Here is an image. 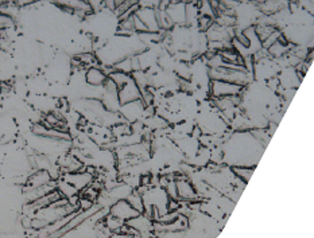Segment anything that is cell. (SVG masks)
I'll use <instances>...</instances> for the list:
<instances>
[{"instance_id":"2","label":"cell","mask_w":314,"mask_h":238,"mask_svg":"<svg viewBox=\"0 0 314 238\" xmlns=\"http://www.w3.org/2000/svg\"><path fill=\"white\" fill-rule=\"evenodd\" d=\"M110 214H112L114 217L119 218L122 221H127V219H131V218L139 215L140 213L136 210V208L132 207V204L124 198V199L118 200V202L110 208Z\"/></svg>"},{"instance_id":"10","label":"cell","mask_w":314,"mask_h":238,"mask_svg":"<svg viewBox=\"0 0 314 238\" xmlns=\"http://www.w3.org/2000/svg\"><path fill=\"white\" fill-rule=\"evenodd\" d=\"M108 78H111L112 81L115 82L116 86H118V90H119L122 86L126 85V84L131 80L132 77H130V74H126V73H123V72L114 70V72L108 74Z\"/></svg>"},{"instance_id":"5","label":"cell","mask_w":314,"mask_h":238,"mask_svg":"<svg viewBox=\"0 0 314 238\" xmlns=\"http://www.w3.org/2000/svg\"><path fill=\"white\" fill-rule=\"evenodd\" d=\"M126 225L131 226L134 229H136L140 233H145V231H150V230H154L153 226V219H150L147 215H145L143 213H140L139 215L131 218V219H127L126 221Z\"/></svg>"},{"instance_id":"3","label":"cell","mask_w":314,"mask_h":238,"mask_svg":"<svg viewBox=\"0 0 314 238\" xmlns=\"http://www.w3.org/2000/svg\"><path fill=\"white\" fill-rule=\"evenodd\" d=\"M118 98H119V102L122 105L140 100V88L138 86L136 81H134V78H131L126 85H123L118 90Z\"/></svg>"},{"instance_id":"12","label":"cell","mask_w":314,"mask_h":238,"mask_svg":"<svg viewBox=\"0 0 314 238\" xmlns=\"http://www.w3.org/2000/svg\"><path fill=\"white\" fill-rule=\"evenodd\" d=\"M213 21H215V19H212V18H209V17H198L197 25H198L199 30L208 31L209 29L213 26Z\"/></svg>"},{"instance_id":"1","label":"cell","mask_w":314,"mask_h":238,"mask_svg":"<svg viewBox=\"0 0 314 238\" xmlns=\"http://www.w3.org/2000/svg\"><path fill=\"white\" fill-rule=\"evenodd\" d=\"M243 90H244V86L239 85V84H234V82L216 81V80H213L211 82V96L213 98L240 96Z\"/></svg>"},{"instance_id":"4","label":"cell","mask_w":314,"mask_h":238,"mask_svg":"<svg viewBox=\"0 0 314 238\" xmlns=\"http://www.w3.org/2000/svg\"><path fill=\"white\" fill-rule=\"evenodd\" d=\"M62 180L70 183L78 191H81L82 188L88 187L90 183L93 182V175L88 174L86 171H85L84 174H81V172L77 171V172H69L68 175H65Z\"/></svg>"},{"instance_id":"13","label":"cell","mask_w":314,"mask_h":238,"mask_svg":"<svg viewBox=\"0 0 314 238\" xmlns=\"http://www.w3.org/2000/svg\"><path fill=\"white\" fill-rule=\"evenodd\" d=\"M280 34H282V33H280L279 30L274 31V33H272V34L270 35L267 39H264L263 42H262V47H263V49H266V50H267V49H270V47H271L272 45H274V43L278 41V38H279Z\"/></svg>"},{"instance_id":"9","label":"cell","mask_w":314,"mask_h":238,"mask_svg":"<svg viewBox=\"0 0 314 238\" xmlns=\"http://www.w3.org/2000/svg\"><path fill=\"white\" fill-rule=\"evenodd\" d=\"M232 172L236 178H239L240 180H243L244 183H247L248 180L251 179L252 174H254V170H255V166H234L232 168Z\"/></svg>"},{"instance_id":"8","label":"cell","mask_w":314,"mask_h":238,"mask_svg":"<svg viewBox=\"0 0 314 238\" xmlns=\"http://www.w3.org/2000/svg\"><path fill=\"white\" fill-rule=\"evenodd\" d=\"M50 180H51V175H49L47 171H39V172H37V174H33V176H31L27 184H29L31 188H38V187H41V186L47 184Z\"/></svg>"},{"instance_id":"11","label":"cell","mask_w":314,"mask_h":238,"mask_svg":"<svg viewBox=\"0 0 314 238\" xmlns=\"http://www.w3.org/2000/svg\"><path fill=\"white\" fill-rule=\"evenodd\" d=\"M112 133L115 135V136H128V135H131L132 133V129H131V125L128 123H118L115 124L114 127H112Z\"/></svg>"},{"instance_id":"6","label":"cell","mask_w":314,"mask_h":238,"mask_svg":"<svg viewBox=\"0 0 314 238\" xmlns=\"http://www.w3.org/2000/svg\"><path fill=\"white\" fill-rule=\"evenodd\" d=\"M177 183V191H178V198H183V200H194L198 194H195V190L193 188L190 183L182 179V180H178Z\"/></svg>"},{"instance_id":"7","label":"cell","mask_w":314,"mask_h":238,"mask_svg":"<svg viewBox=\"0 0 314 238\" xmlns=\"http://www.w3.org/2000/svg\"><path fill=\"white\" fill-rule=\"evenodd\" d=\"M108 77L106 76V73L100 70L98 68H90L86 74H85V80L86 82L89 84V85H93V86H98V85H102L106 80Z\"/></svg>"}]
</instances>
